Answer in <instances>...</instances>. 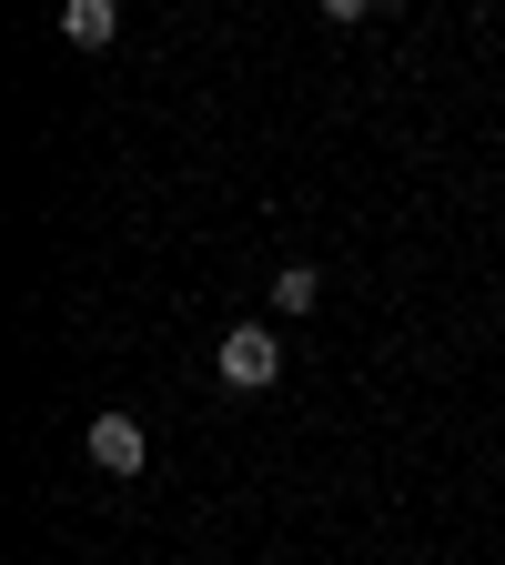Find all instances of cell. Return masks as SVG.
Wrapping results in <instances>:
<instances>
[{"instance_id":"obj_2","label":"cell","mask_w":505,"mask_h":565,"mask_svg":"<svg viewBox=\"0 0 505 565\" xmlns=\"http://www.w3.org/2000/svg\"><path fill=\"white\" fill-rule=\"evenodd\" d=\"M92 465L102 475H141V455H152V435H141V414H92Z\"/></svg>"},{"instance_id":"obj_5","label":"cell","mask_w":505,"mask_h":565,"mask_svg":"<svg viewBox=\"0 0 505 565\" xmlns=\"http://www.w3.org/2000/svg\"><path fill=\"white\" fill-rule=\"evenodd\" d=\"M375 11H394V0H324V21H375Z\"/></svg>"},{"instance_id":"obj_1","label":"cell","mask_w":505,"mask_h":565,"mask_svg":"<svg viewBox=\"0 0 505 565\" xmlns=\"http://www.w3.org/2000/svg\"><path fill=\"white\" fill-rule=\"evenodd\" d=\"M212 374H223L233 394L283 384V333H273V323H233V333H223V353H212Z\"/></svg>"},{"instance_id":"obj_4","label":"cell","mask_w":505,"mask_h":565,"mask_svg":"<svg viewBox=\"0 0 505 565\" xmlns=\"http://www.w3.org/2000/svg\"><path fill=\"white\" fill-rule=\"evenodd\" d=\"M314 303H324V273L314 263H283L273 273V313H314Z\"/></svg>"},{"instance_id":"obj_3","label":"cell","mask_w":505,"mask_h":565,"mask_svg":"<svg viewBox=\"0 0 505 565\" xmlns=\"http://www.w3.org/2000/svg\"><path fill=\"white\" fill-rule=\"evenodd\" d=\"M112 31H122V0H61V41L71 51H112Z\"/></svg>"}]
</instances>
